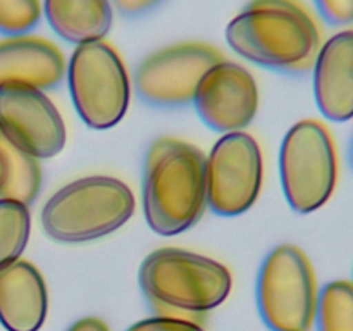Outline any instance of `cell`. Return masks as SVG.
Segmentation results:
<instances>
[{
    "label": "cell",
    "instance_id": "1",
    "mask_svg": "<svg viewBox=\"0 0 353 331\" xmlns=\"http://www.w3.org/2000/svg\"><path fill=\"white\" fill-rule=\"evenodd\" d=\"M226 40L238 55L262 68L307 71L321 48V31L295 0H252L228 24Z\"/></svg>",
    "mask_w": 353,
    "mask_h": 331
},
{
    "label": "cell",
    "instance_id": "2",
    "mask_svg": "<svg viewBox=\"0 0 353 331\" xmlns=\"http://www.w3.org/2000/svg\"><path fill=\"white\" fill-rule=\"evenodd\" d=\"M207 207L205 155L192 143L159 138L148 148L143 212L152 231L172 237L190 230Z\"/></svg>",
    "mask_w": 353,
    "mask_h": 331
},
{
    "label": "cell",
    "instance_id": "3",
    "mask_svg": "<svg viewBox=\"0 0 353 331\" xmlns=\"http://www.w3.org/2000/svg\"><path fill=\"white\" fill-rule=\"evenodd\" d=\"M140 286L159 314L174 310L176 317L193 319L219 307L228 299L233 278L226 265L183 248H159L140 268Z\"/></svg>",
    "mask_w": 353,
    "mask_h": 331
},
{
    "label": "cell",
    "instance_id": "4",
    "mask_svg": "<svg viewBox=\"0 0 353 331\" xmlns=\"http://www.w3.org/2000/svg\"><path fill=\"white\" fill-rule=\"evenodd\" d=\"M134 195L110 176H88L62 186L41 209V228L61 243H85L107 237L130 221Z\"/></svg>",
    "mask_w": 353,
    "mask_h": 331
},
{
    "label": "cell",
    "instance_id": "5",
    "mask_svg": "<svg viewBox=\"0 0 353 331\" xmlns=\"http://www.w3.org/2000/svg\"><path fill=\"white\" fill-rule=\"evenodd\" d=\"M279 174L286 202L295 212L310 214L331 199L336 188L338 157L323 123L303 119L290 128L279 150Z\"/></svg>",
    "mask_w": 353,
    "mask_h": 331
},
{
    "label": "cell",
    "instance_id": "6",
    "mask_svg": "<svg viewBox=\"0 0 353 331\" xmlns=\"http://www.w3.org/2000/svg\"><path fill=\"white\" fill-rule=\"evenodd\" d=\"M65 74L76 112L86 126L109 130L123 119L130 106V78L123 59L109 43L78 45Z\"/></svg>",
    "mask_w": 353,
    "mask_h": 331
},
{
    "label": "cell",
    "instance_id": "7",
    "mask_svg": "<svg viewBox=\"0 0 353 331\" xmlns=\"http://www.w3.org/2000/svg\"><path fill=\"white\" fill-rule=\"evenodd\" d=\"M316 274L307 255L295 245H279L262 262L257 278V305L272 331H310L317 309Z\"/></svg>",
    "mask_w": 353,
    "mask_h": 331
},
{
    "label": "cell",
    "instance_id": "8",
    "mask_svg": "<svg viewBox=\"0 0 353 331\" xmlns=\"http://www.w3.org/2000/svg\"><path fill=\"white\" fill-rule=\"evenodd\" d=\"M262 186L261 147L245 131L226 133L205 157L207 207L219 216L247 212Z\"/></svg>",
    "mask_w": 353,
    "mask_h": 331
},
{
    "label": "cell",
    "instance_id": "9",
    "mask_svg": "<svg viewBox=\"0 0 353 331\" xmlns=\"http://www.w3.org/2000/svg\"><path fill=\"white\" fill-rule=\"evenodd\" d=\"M223 54L205 43H176L143 59L134 72V90L152 107L174 109L195 99L200 81Z\"/></svg>",
    "mask_w": 353,
    "mask_h": 331
},
{
    "label": "cell",
    "instance_id": "10",
    "mask_svg": "<svg viewBox=\"0 0 353 331\" xmlns=\"http://www.w3.org/2000/svg\"><path fill=\"white\" fill-rule=\"evenodd\" d=\"M0 133L38 161L57 155L68 140L57 107L41 90L31 86L0 88Z\"/></svg>",
    "mask_w": 353,
    "mask_h": 331
},
{
    "label": "cell",
    "instance_id": "11",
    "mask_svg": "<svg viewBox=\"0 0 353 331\" xmlns=\"http://www.w3.org/2000/svg\"><path fill=\"white\" fill-rule=\"evenodd\" d=\"M200 119L221 133H233L248 126L259 110V88L243 66L221 61L207 71L195 93Z\"/></svg>",
    "mask_w": 353,
    "mask_h": 331
},
{
    "label": "cell",
    "instance_id": "12",
    "mask_svg": "<svg viewBox=\"0 0 353 331\" xmlns=\"http://www.w3.org/2000/svg\"><path fill=\"white\" fill-rule=\"evenodd\" d=\"M312 68L314 97L321 114L333 123L353 119V28L327 38Z\"/></svg>",
    "mask_w": 353,
    "mask_h": 331
},
{
    "label": "cell",
    "instance_id": "13",
    "mask_svg": "<svg viewBox=\"0 0 353 331\" xmlns=\"http://www.w3.org/2000/svg\"><path fill=\"white\" fill-rule=\"evenodd\" d=\"M68 68L52 41L37 37H9L0 41V88L31 86L50 90L64 81Z\"/></svg>",
    "mask_w": 353,
    "mask_h": 331
},
{
    "label": "cell",
    "instance_id": "14",
    "mask_svg": "<svg viewBox=\"0 0 353 331\" xmlns=\"http://www.w3.org/2000/svg\"><path fill=\"white\" fill-rule=\"evenodd\" d=\"M47 310V285L31 262L16 261L0 271V324L7 331H38Z\"/></svg>",
    "mask_w": 353,
    "mask_h": 331
},
{
    "label": "cell",
    "instance_id": "15",
    "mask_svg": "<svg viewBox=\"0 0 353 331\" xmlns=\"http://www.w3.org/2000/svg\"><path fill=\"white\" fill-rule=\"evenodd\" d=\"M52 30L74 45L99 41L112 26L110 0H43Z\"/></svg>",
    "mask_w": 353,
    "mask_h": 331
},
{
    "label": "cell",
    "instance_id": "16",
    "mask_svg": "<svg viewBox=\"0 0 353 331\" xmlns=\"http://www.w3.org/2000/svg\"><path fill=\"white\" fill-rule=\"evenodd\" d=\"M0 155L7 168V178L0 188V199H12L30 205L41 188V168L37 157L10 143L0 133Z\"/></svg>",
    "mask_w": 353,
    "mask_h": 331
},
{
    "label": "cell",
    "instance_id": "17",
    "mask_svg": "<svg viewBox=\"0 0 353 331\" xmlns=\"http://www.w3.org/2000/svg\"><path fill=\"white\" fill-rule=\"evenodd\" d=\"M31 216L28 205L0 199V271L19 261L30 240Z\"/></svg>",
    "mask_w": 353,
    "mask_h": 331
},
{
    "label": "cell",
    "instance_id": "18",
    "mask_svg": "<svg viewBox=\"0 0 353 331\" xmlns=\"http://www.w3.org/2000/svg\"><path fill=\"white\" fill-rule=\"evenodd\" d=\"M316 323L319 331H353V281L327 283L317 295Z\"/></svg>",
    "mask_w": 353,
    "mask_h": 331
},
{
    "label": "cell",
    "instance_id": "19",
    "mask_svg": "<svg viewBox=\"0 0 353 331\" xmlns=\"http://www.w3.org/2000/svg\"><path fill=\"white\" fill-rule=\"evenodd\" d=\"M41 17L40 0H0V33L19 37L33 30Z\"/></svg>",
    "mask_w": 353,
    "mask_h": 331
},
{
    "label": "cell",
    "instance_id": "20",
    "mask_svg": "<svg viewBox=\"0 0 353 331\" xmlns=\"http://www.w3.org/2000/svg\"><path fill=\"white\" fill-rule=\"evenodd\" d=\"M128 331H205L200 323L181 317L155 316L148 319L138 321L137 324L128 328Z\"/></svg>",
    "mask_w": 353,
    "mask_h": 331
},
{
    "label": "cell",
    "instance_id": "21",
    "mask_svg": "<svg viewBox=\"0 0 353 331\" xmlns=\"http://www.w3.org/2000/svg\"><path fill=\"white\" fill-rule=\"evenodd\" d=\"M321 17L331 26L353 24V0H314Z\"/></svg>",
    "mask_w": 353,
    "mask_h": 331
},
{
    "label": "cell",
    "instance_id": "22",
    "mask_svg": "<svg viewBox=\"0 0 353 331\" xmlns=\"http://www.w3.org/2000/svg\"><path fill=\"white\" fill-rule=\"evenodd\" d=\"M124 16H140L154 9L161 0H110Z\"/></svg>",
    "mask_w": 353,
    "mask_h": 331
},
{
    "label": "cell",
    "instance_id": "23",
    "mask_svg": "<svg viewBox=\"0 0 353 331\" xmlns=\"http://www.w3.org/2000/svg\"><path fill=\"white\" fill-rule=\"evenodd\" d=\"M68 331H110L103 321L97 319V317H83V319L76 321Z\"/></svg>",
    "mask_w": 353,
    "mask_h": 331
},
{
    "label": "cell",
    "instance_id": "24",
    "mask_svg": "<svg viewBox=\"0 0 353 331\" xmlns=\"http://www.w3.org/2000/svg\"><path fill=\"white\" fill-rule=\"evenodd\" d=\"M6 178H7V168H6V162H3L2 155H0V188H2L3 183H6Z\"/></svg>",
    "mask_w": 353,
    "mask_h": 331
},
{
    "label": "cell",
    "instance_id": "25",
    "mask_svg": "<svg viewBox=\"0 0 353 331\" xmlns=\"http://www.w3.org/2000/svg\"><path fill=\"white\" fill-rule=\"evenodd\" d=\"M348 159H350V166L353 169V137H352V141H350V148H348Z\"/></svg>",
    "mask_w": 353,
    "mask_h": 331
}]
</instances>
